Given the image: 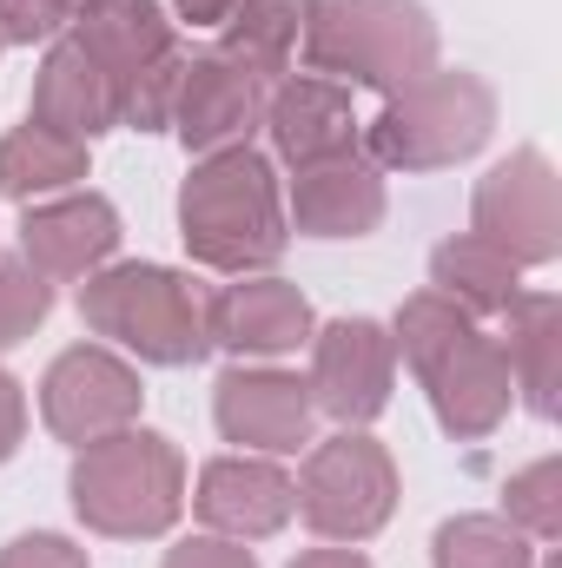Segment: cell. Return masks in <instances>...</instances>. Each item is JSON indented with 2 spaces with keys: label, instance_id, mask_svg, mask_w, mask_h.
I'll use <instances>...</instances> for the list:
<instances>
[{
  "label": "cell",
  "instance_id": "1",
  "mask_svg": "<svg viewBox=\"0 0 562 568\" xmlns=\"http://www.w3.org/2000/svg\"><path fill=\"white\" fill-rule=\"evenodd\" d=\"M179 239H185L192 265H205V272H232V278L272 272L291 245L272 159L252 145L205 152L179 185Z\"/></svg>",
  "mask_w": 562,
  "mask_h": 568
},
{
  "label": "cell",
  "instance_id": "2",
  "mask_svg": "<svg viewBox=\"0 0 562 568\" xmlns=\"http://www.w3.org/2000/svg\"><path fill=\"white\" fill-rule=\"evenodd\" d=\"M73 516L93 536L113 542H152L185 509V456L159 429H113L73 456Z\"/></svg>",
  "mask_w": 562,
  "mask_h": 568
},
{
  "label": "cell",
  "instance_id": "3",
  "mask_svg": "<svg viewBox=\"0 0 562 568\" xmlns=\"http://www.w3.org/2000/svg\"><path fill=\"white\" fill-rule=\"evenodd\" d=\"M496 133V93L463 73V67H436L418 87L391 93L384 113L358 133V152L378 172H443Z\"/></svg>",
  "mask_w": 562,
  "mask_h": 568
},
{
  "label": "cell",
  "instance_id": "4",
  "mask_svg": "<svg viewBox=\"0 0 562 568\" xmlns=\"http://www.w3.org/2000/svg\"><path fill=\"white\" fill-rule=\"evenodd\" d=\"M80 317L93 337H113L140 364H165V371H185L212 351L205 297L172 265H100L80 284Z\"/></svg>",
  "mask_w": 562,
  "mask_h": 568
},
{
  "label": "cell",
  "instance_id": "5",
  "mask_svg": "<svg viewBox=\"0 0 562 568\" xmlns=\"http://www.w3.org/2000/svg\"><path fill=\"white\" fill-rule=\"evenodd\" d=\"M291 496H298V516H304L311 536L371 542L398 509V463H391V449L378 436L338 429L331 443H311Z\"/></svg>",
  "mask_w": 562,
  "mask_h": 568
},
{
  "label": "cell",
  "instance_id": "6",
  "mask_svg": "<svg viewBox=\"0 0 562 568\" xmlns=\"http://www.w3.org/2000/svg\"><path fill=\"white\" fill-rule=\"evenodd\" d=\"M470 232L490 239L510 265H550L562 252V179L543 145L510 152L476 179L470 199Z\"/></svg>",
  "mask_w": 562,
  "mask_h": 568
},
{
  "label": "cell",
  "instance_id": "7",
  "mask_svg": "<svg viewBox=\"0 0 562 568\" xmlns=\"http://www.w3.org/2000/svg\"><path fill=\"white\" fill-rule=\"evenodd\" d=\"M140 404H145L140 371L127 357H113L107 344H73L40 377V417L73 449H87V443H100L113 429H133Z\"/></svg>",
  "mask_w": 562,
  "mask_h": 568
},
{
  "label": "cell",
  "instance_id": "8",
  "mask_svg": "<svg viewBox=\"0 0 562 568\" xmlns=\"http://www.w3.org/2000/svg\"><path fill=\"white\" fill-rule=\"evenodd\" d=\"M311 404L324 417H338L344 429H364L371 417H384L391 384H398V351L391 331L371 317H338L311 337Z\"/></svg>",
  "mask_w": 562,
  "mask_h": 568
},
{
  "label": "cell",
  "instance_id": "9",
  "mask_svg": "<svg viewBox=\"0 0 562 568\" xmlns=\"http://www.w3.org/2000/svg\"><path fill=\"white\" fill-rule=\"evenodd\" d=\"M418 384L430 390L436 424L450 429L456 443L490 436V429L510 417V397H516L510 364H503V344H496L483 324H470L456 344H443V351L418 371Z\"/></svg>",
  "mask_w": 562,
  "mask_h": 568
},
{
  "label": "cell",
  "instance_id": "10",
  "mask_svg": "<svg viewBox=\"0 0 562 568\" xmlns=\"http://www.w3.org/2000/svg\"><path fill=\"white\" fill-rule=\"evenodd\" d=\"M113 252H120V212L100 192H60L20 212V258L47 284L93 278Z\"/></svg>",
  "mask_w": 562,
  "mask_h": 568
},
{
  "label": "cell",
  "instance_id": "11",
  "mask_svg": "<svg viewBox=\"0 0 562 568\" xmlns=\"http://www.w3.org/2000/svg\"><path fill=\"white\" fill-rule=\"evenodd\" d=\"M212 417L219 436L239 443V449H259V456H291L311 443L318 424V404H311V384L291 377V371H225L212 384Z\"/></svg>",
  "mask_w": 562,
  "mask_h": 568
},
{
  "label": "cell",
  "instance_id": "12",
  "mask_svg": "<svg viewBox=\"0 0 562 568\" xmlns=\"http://www.w3.org/2000/svg\"><path fill=\"white\" fill-rule=\"evenodd\" d=\"M265 126V87L219 60V53H185L179 73V100H172V133L185 152H225V145H252V133Z\"/></svg>",
  "mask_w": 562,
  "mask_h": 568
},
{
  "label": "cell",
  "instance_id": "13",
  "mask_svg": "<svg viewBox=\"0 0 562 568\" xmlns=\"http://www.w3.org/2000/svg\"><path fill=\"white\" fill-rule=\"evenodd\" d=\"M192 509L212 536H232V542H265L279 536L298 509L291 496V476H284L272 456H212L199 469V489H192Z\"/></svg>",
  "mask_w": 562,
  "mask_h": 568
},
{
  "label": "cell",
  "instance_id": "14",
  "mask_svg": "<svg viewBox=\"0 0 562 568\" xmlns=\"http://www.w3.org/2000/svg\"><path fill=\"white\" fill-rule=\"evenodd\" d=\"M205 337L239 357H284L311 344V297L284 278H239L205 304Z\"/></svg>",
  "mask_w": 562,
  "mask_h": 568
},
{
  "label": "cell",
  "instance_id": "15",
  "mask_svg": "<svg viewBox=\"0 0 562 568\" xmlns=\"http://www.w3.org/2000/svg\"><path fill=\"white\" fill-rule=\"evenodd\" d=\"M265 133L272 152L284 165H318V159H344L358 152V113H351V93L338 80H318V73H291L265 93Z\"/></svg>",
  "mask_w": 562,
  "mask_h": 568
},
{
  "label": "cell",
  "instance_id": "16",
  "mask_svg": "<svg viewBox=\"0 0 562 568\" xmlns=\"http://www.w3.org/2000/svg\"><path fill=\"white\" fill-rule=\"evenodd\" d=\"M304 239H364L384 225V172L364 152L298 165L291 179V219Z\"/></svg>",
  "mask_w": 562,
  "mask_h": 568
},
{
  "label": "cell",
  "instance_id": "17",
  "mask_svg": "<svg viewBox=\"0 0 562 568\" xmlns=\"http://www.w3.org/2000/svg\"><path fill=\"white\" fill-rule=\"evenodd\" d=\"M33 126L47 133H67V140L93 145L100 133L120 126V87L107 80V67L67 33L47 47L40 73H33Z\"/></svg>",
  "mask_w": 562,
  "mask_h": 568
},
{
  "label": "cell",
  "instance_id": "18",
  "mask_svg": "<svg viewBox=\"0 0 562 568\" xmlns=\"http://www.w3.org/2000/svg\"><path fill=\"white\" fill-rule=\"evenodd\" d=\"M503 364H510V384L523 390V404L536 417H556L562 410V297L556 291H516L510 311H503Z\"/></svg>",
  "mask_w": 562,
  "mask_h": 568
},
{
  "label": "cell",
  "instance_id": "19",
  "mask_svg": "<svg viewBox=\"0 0 562 568\" xmlns=\"http://www.w3.org/2000/svg\"><path fill=\"white\" fill-rule=\"evenodd\" d=\"M73 40L107 67V80H133L159 53H172V20L159 0H73Z\"/></svg>",
  "mask_w": 562,
  "mask_h": 568
},
{
  "label": "cell",
  "instance_id": "20",
  "mask_svg": "<svg viewBox=\"0 0 562 568\" xmlns=\"http://www.w3.org/2000/svg\"><path fill=\"white\" fill-rule=\"evenodd\" d=\"M423 73H436V20H430V7L423 0H371L358 87H378L391 100V93L418 87Z\"/></svg>",
  "mask_w": 562,
  "mask_h": 568
},
{
  "label": "cell",
  "instance_id": "21",
  "mask_svg": "<svg viewBox=\"0 0 562 568\" xmlns=\"http://www.w3.org/2000/svg\"><path fill=\"white\" fill-rule=\"evenodd\" d=\"M523 265H510L490 239H476V232H456V239H443L436 252H430V284H436V297H450L456 311H470V317H503L510 311V297L523 291L516 278Z\"/></svg>",
  "mask_w": 562,
  "mask_h": 568
},
{
  "label": "cell",
  "instance_id": "22",
  "mask_svg": "<svg viewBox=\"0 0 562 568\" xmlns=\"http://www.w3.org/2000/svg\"><path fill=\"white\" fill-rule=\"evenodd\" d=\"M87 179V145L67 140V133H47V126H13L0 140V192L33 205V199H53V192H73Z\"/></svg>",
  "mask_w": 562,
  "mask_h": 568
},
{
  "label": "cell",
  "instance_id": "23",
  "mask_svg": "<svg viewBox=\"0 0 562 568\" xmlns=\"http://www.w3.org/2000/svg\"><path fill=\"white\" fill-rule=\"evenodd\" d=\"M219 60L245 67L259 87L284 80L291 53H298V0H239L232 20L219 27Z\"/></svg>",
  "mask_w": 562,
  "mask_h": 568
},
{
  "label": "cell",
  "instance_id": "24",
  "mask_svg": "<svg viewBox=\"0 0 562 568\" xmlns=\"http://www.w3.org/2000/svg\"><path fill=\"white\" fill-rule=\"evenodd\" d=\"M364 27H371V0H298V47L304 67L318 80H351L364 73Z\"/></svg>",
  "mask_w": 562,
  "mask_h": 568
},
{
  "label": "cell",
  "instance_id": "25",
  "mask_svg": "<svg viewBox=\"0 0 562 568\" xmlns=\"http://www.w3.org/2000/svg\"><path fill=\"white\" fill-rule=\"evenodd\" d=\"M436 568H536V549L503 516H450L430 542Z\"/></svg>",
  "mask_w": 562,
  "mask_h": 568
},
{
  "label": "cell",
  "instance_id": "26",
  "mask_svg": "<svg viewBox=\"0 0 562 568\" xmlns=\"http://www.w3.org/2000/svg\"><path fill=\"white\" fill-rule=\"evenodd\" d=\"M503 523L523 529L530 542H556L562 536V463L556 456H543V463H530V469H516L503 483Z\"/></svg>",
  "mask_w": 562,
  "mask_h": 568
},
{
  "label": "cell",
  "instance_id": "27",
  "mask_svg": "<svg viewBox=\"0 0 562 568\" xmlns=\"http://www.w3.org/2000/svg\"><path fill=\"white\" fill-rule=\"evenodd\" d=\"M53 311V284L40 278L20 252H0V351L27 344Z\"/></svg>",
  "mask_w": 562,
  "mask_h": 568
},
{
  "label": "cell",
  "instance_id": "28",
  "mask_svg": "<svg viewBox=\"0 0 562 568\" xmlns=\"http://www.w3.org/2000/svg\"><path fill=\"white\" fill-rule=\"evenodd\" d=\"M179 73H185V53H159L152 67H140L133 80H120V126L133 133H165L172 126V100H179Z\"/></svg>",
  "mask_w": 562,
  "mask_h": 568
},
{
  "label": "cell",
  "instance_id": "29",
  "mask_svg": "<svg viewBox=\"0 0 562 568\" xmlns=\"http://www.w3.org/2000/svg\"><path fill=\"white\" fill-rule=\"evenodd\" d=\"M73 20V0H0V47H33V40H53L60 27Z\"/></svg>",
  "mask_w": 562,
  "mask_h": 568
},
{
  "label": "cell",
  "instance_id": "30",
  "mask_svg": "<svg viewBox=\"0 0 562 568\" xmlns=\"http://www.w3.org/2000/svg\"><path fill=\"white\" fill-rule=\"evenodd\" d=\"M159 568H259V556L232 536H185L179 549H165Z\"/></svg>",
  "mask_w": 562,
  "mask_h": 568
},
{
  "label": "cell",
  "instance_id": "31",
  "mask_svg": "<svg viewBox=\"0 0 562 568\" xmlns=\"http://www.w3.org/2000/svg\"><path fill=\"white\" fill-rule=\"evenodd\" d=\"M0 568H87V549L80 542H67V536H20V542H7L0 549Z\"/></svg>",
  "mask_w": 562,
  "mask_h": 568
},
{
  "label": "cell",
  "instance_id": "32",
  "mask_svg": "<svg viewBox=\"0 0 562 568\" xmlns=\"http://www.w3.org/2000/svg\"><path fill=\"white\" fill-rule=\"evenodd\" d=\"M20 436H27V397H20V384L0 371V463L20 449Z\"/></svg>",
  "mask_w": 562,
  "mask_h": 568
},
{
  "label": "cell",
  "instance_id": "33",
  "mask_svg": "<svg viewBox=\"0 0 562 568\" xmlns=\"http://www.w3.org/2000/svg\"><path fill=\"white\" fill-rule=\"evenodd\" d=\"M232 7H239V0H172V13H179L185 27H225Z\"/></svg>",
  "mask_w": 562,
  "mask_h": 568
},
{
  "label": "cell",
  "instance_id": "34",
  "mask_svg": "<svg viewBox=\"0 0 562 568\" xmlns=\"http://www.w3.org/2000/svg\"><path fill=\"white\" fill-rule=\"evenodd\" d=\"M291 568H371L358 549H304Z\"/></svg>",
  "mask_w": 562,
  "mask_h": 568
},
{
  "label": "cell",
  "instance_id": "35",
  "mask_svg": "<svg viewBox=\"0 0 562 568\" xmlns=\"http://www.w3.org/2000/svg\"><path fill=\"white\" fill-rule=\"evenodd\" d=\"M536 568H556V556H543V562H536Z\"/></svg>",
  "mask_w": 562,
  "mask_h": 568
}]
</instances>
